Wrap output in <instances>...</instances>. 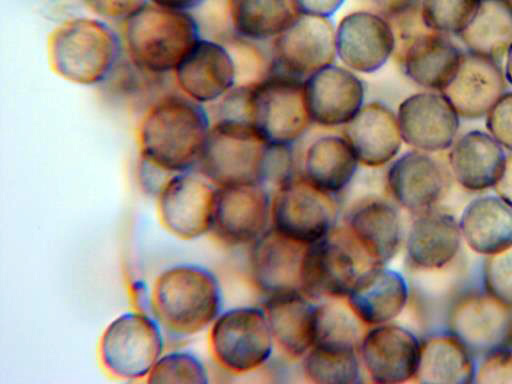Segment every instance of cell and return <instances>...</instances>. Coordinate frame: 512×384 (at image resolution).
<instances>
[{"label": "cell", "instance_id": "60d3db41", "mask_svg": "<svg viewBox=\"0 0 512 384\" xmlns=\"http://www.w3.org/2000/svg\"><path fill=\"white\" fill-rule=\"evenodd\" d=\"M474 383L512 384V346L483 355L476 364Z\"/></svg>", "mask_w": 512, "mask_h": 384}, {"label": "cell", "instance_id": "9c48e42d", "mask_svg": "<svg viewBox=\"0 0 512 384\" xmlns=\"http://www.w3.org/2000/svg\"><path fill=\"white\" fill-rule=\"evenodd\" d=\"M336 199L298 175L272 192L271 227L304 246L314 244L337 227Z\"/></svg>", "mask_w": 512, "mask_h": 384}, {"label": "cell", "instance_id": "ba28073f", "mask_svg": "<svg viewBox=\"0 0 512 384\" xmlns=\"http://www.w3.org/2000/svg\"><path fill=\"white\" fill-rule=\"evenodd\" d=\"M401 208L389 197L369 195L355 202L338 228L362 263L388 264L403 248Z\"/></svg>", "mask_w": 512, "mask_h": 384}, {"label": "cell", "instance_id": "4dcf8cb0", "mask_svg": "<svg viewBox=\"0 0 512 384\" xmlns=\"http://www.w3.org/2000/svg\"><path fill=\"white\" fill-rule=\"evenodd\" d=\"M458 222L462 241L476 254L486 257L512 245V204L497 193L471 200Z\"/></svg>", "mask_w": 512, "mask_h": 384}, {"label": "cell", "instance_id": "9a60e30c", "mask_svg": "<svg viewBox=\"0 0 512 384\" xmlns=\"http://www.w3.org/2000/svg\"><path fill=\"white\" fill-rule=\"evenodd\" d=\"M421 339L395 322L367 327L358 345L363 372L370 382L402 384L414 382Z\"/></svg>", "mask_w": 512, "mask_h": 384}, {"label": "cell", "instance_id": "ab89813d", "mask_svg": "<svg viewBox=\"0 0 512 384\" xmlns=\"http://www.w3.org/2000/svg\"><path fill=\"white\" fill-rule=\"evenodd\" d=\"M482 275L484 290L512 307V245L486 256Z\"/></svg>", "mask_w": 512, "mask_h": 384}, {"label": "cell", "instance_id": "c3c4849f", "mask_svg": "<svg viewBox=\"0 0 512 384\" xmlns=\"http://www.w3.org/2000/svg\"><path fill=\"white\" fill-rule=\"evenodd\" d=\"M504 75L506 81L512 85V44L509 46L505 53Z\"/></svg>", "mask_w": 512, "mask_h": 384}, {"label": "cell", "instance_id": "1f68e13d", "mask_svg": "<svg viewBox=\"0 0 512 384\" xmlns=\"http://www.w3.org/2000/svg\"><path fill=\"white\" fill-rule=\"evenodd\" d=\"M473 354L452 333L439 332L421 340L415 381L422 384L474 383Z\"/></svg>", "mask_w": 512, "mask_h": 384}, {"label": "cell", "instance_id": "d6986e66", "mask_svg": "<svg viewBox=\"0 0 512 384\" xmlns=\"http://www.w3.org/2000/svg\"><path fill=\"white\" fill-rule=\"evenodd\" d=\"M403 143L411 149L440 153L457 137L460 116L440 91H421L403 99L396 110Z\"/></svg>", "mask_w": 512, "mask_h": 384}, {"label": "cell", "instance_id": "d590c367", "mask_svg": "<svg viewBox=\"0 0 512 384\" xmlns=\"http://www.w3.org/2000/svg\"><path fill=\"white\" fill-rule=\"evenodd\" d=\"M366 328L350 309L345 299L317 301L314 344H334L358 348Z\"/></svg>", "mask_w": 512, "mask_h": 384}, {"label": "cell", "instance_id": "6da1fadb", "mask_svg": "<svg viewBox=\"0 0 512 384\" xmlns=\"http://www.w3.org/2000/svg\"><path fill=\"white\" fill-rule=\"evenodd\" d=\"M212 123L203 104L182 95L158 99L139 131L141 157L173 173L198 166Z\"/></svg>", "mask_w": 512, "mask_h": 384}, {"label": "cell", "instance_id": "681fc988", "mask_svg": "<svg viewBox=\"0 0 512 384\" xmlns=\"http://www.w3.org/2000/svg\"><path fill=\"white\" fill-rule=\"evenodd\" d=\"M510 10L512 11V0H505Z\"/></svg>", "mask_w": 512, "mask_h": 384}, {"label": "cell", "instance_id": "7c38bea8", "mask_svg": "<svg viewBox=\"0 0 512 384\" xmlns=\"http://www.w3.org/2000/svg\"><path fill=\"white\" fill-rule=\"evenodd\" d=\"M335 28L332 18L298 14L272 40L269 69L305 80L335 63Z\"/></svg>", "mask_w": 512, "mask_h": 384}, {"label": "cell", "instance_id": "ee69618b", "mask_svg": "<svg viewBox=\"0 0 512 384\" xmlns=\"http://www.w3.org/2000/svg\"><path fill=\"white\" fill-rule=\"evenodd\" d=\"M298 14L333 18L347 0H291Z\"/></svg>", "mask_w": 512, "mask_h": 384}, {"label": "cell", "instance_id": "5b68a950", "mask_svg": "<svg viewBox=\"0 0 512 384\" xmlns=\"http://www.w3.org/2000/svg\"><path fill=\"white\" fill-rule=\"evenodd\" d=\"M52 57L58 73L71 81L103 84L121 60V42L104 23L79 20L55 34Z\"/></svg>", "mask_w": 512, "mask_h": 384}, {"label": "cell", "instance_id": "7a4b0ae2", "mask_svg": "<svg viewBox=\"0 0 512 384\" xmlns=\"http://www.w3.org/2000/svg\"><path fill=\"white\" fill-rule=\"evenodd\" d=\"M156 320L168 332L189 336L210 327L222 311V289L207 267L179 263L164 269L152 288Z\"/></svg>", "mask_w": 512, "mask_h": 384}, {"label": "cell", "instance_id": "e575fe53", "mask_svg": "<svg viewBox=\"0 0 512 384\" xmlns=\"http://www.w3.org/2000/svg\"><path fill=\"white\" fill-rule=\"evenodd\" d=\"M300 361L303 376L316 384H359L365 377L358 348L352 346L314 344Z\"/></svg>", "mask_w": 512, "mask_h": 384}, {"label": "cell", "instance_id": "d6a6232c", "mask_svg": "<svg viewBox=\"0 0 512 384\" xmlns=\"http://www.w3.org/2000/svg\"><path fill=\"white\" fill-rule=\"evenodd\" d=\"M227 15L236 38L273 40L298 15L291 0H227Z\"/></svg>", "mask_w": 512, "mask_h": 384}, {"label": "cell", "instance_id": "3957f363", "mask_svg": "<svg viewBox=\"0 0 512 384\" xmlns=\"http://www.w3.org/2000/svg\"><path fill=\"white\" fill-rule=\"evenodd\" d=\"M201 38L199 25L189 12L144 4L126 19L128 57L154 74L174 72Z\"/></svg>", "mask_w": 512, "mask_h": 384}, {"label": "cell", "instance_id": "603a6c76", "mask_svg": "<svg viewBox=\"0 0 512 384\" xmlns=\"http://www.w3.org/2000/svg\"><path fill=\"white\" fill-rule=\"evenodd\" d=\"M410 299L406 277L388 264L370 265L358 275L345 301L366 327L394 322Z\"/></svg>", "mask_w": 512, "mask_h": 384}, {"label": "cell", "instance_id": "ffe728a7", "mask_svg": "<svg viewBox=\"0 0 512 384\" xmlns=\"http://www.w3.org/2000/svg\"><path fill=\"white\" fill-rule=\"evenodd\" d=\"M216 190L217 186L200 172L174 175L158 196L163 225L187 240L212 231Z\"/></svg>", "mask_w": 512, "mask_h": 384}, {"label": "cell", "instance_id": "5bb4252c", "mask_svg": "<svg viewBox=\"0 0 512 384\" xmlns=\"http://www.w3.org/2000/svg\"><path fill=\"white\" fill-rule=\"evenodd\" d=\"M397 41L394 25L370 9L345 14L335 28L337 60L357 74L380 70L395 53Z\"/></svg>", "mask_w": 512, "mask_h": 384}, {"label": "cell", "instance_id": "8992f818", "mask_svg": "<svg viewBox=\"0 0 512 384\" xmlns=\"http://www.w3.org/2000/svg\"><path fill=\"white\" fill-rule=\"evenodd\" d=\"M303 82L268 69L252 84V124L266 143L295 145L309 130Z\"/></svg>", "mask_w": 512, "mask_h": 384}, {"label": "cell", "instance_id": "52a82bcc", "mask_svg": "<svg viewBox=\"0 0 512 384\" xmlns=\"http://www.w3.org/2000/svg\"><path fill=\"white\" fill-rule=\"evenodd\" d=\"M266 145L252 124L215 121L197 167L216 186L261 184Z\"/></svg>", "mask_w": 512, "mask_h": 384}, {"label": "cell", "instance_id": "7dc6e473", "mask_svg": "<svg viewBox=\"0 0 512 384\" xmlns=\"http://www.w3.org/2000/svg\"><path fill=\"white\" fill-rule=\"evenodd\" d=\"M152 4L181 12H189L204 3L206 0H150Z\"/></svg>", "mask_w": 512, "mask_h": 384}, {"label": "cell", "instance_id": "8fae6325", "mask_svg": "<svg viewBox=\"0 0 512 384\" xmlns=\"http://www.w3.org/2000/svg\"><path fill=\"white\" fill-rule=\"evenodd\" d=\"M452 179L448 162L437 153L415 149L399 154L385 171L388 197L412 216L438 207Z\"/></svg>", "mask_w": 512, "mask_h": 384}, {"label": "cell", "instance_id": "4316f807", "mask_svg": "<svg viewBox=\"0 0 512 384\" xmlns=\"http://www.w3.org/2000/svg\"><path fill=\"white\" fill-rule=\"evenodd\" d=\"M343 128L361 166L386 167L400 154L403 140L396 111L383 101L366 102Z\"/></svg>", "mask_w": 512, "mask_h": 384}, {"label": "cell", "instance_id": "cb8c5ba5", "mask_svg": "<svg viewBox=\"0 0 512 384\" xmlns=\"http://www.w3.org/2000/svg\"><path fill=\"white\" fill-rule=\"evenodd\" d=\"M402 71L413 83L442 91L454 77L463 52L447 35L419 27L402 36Z\"/></svg>", "mask_w": 512, "mask_h": 384}, {"label": "cell", "instance_id": "f6af8a7d", "mask_svg": "<svg viewBox=\"0 0 512 384\" xmlns=\"http://www.w3.org/2000/svg\"><path fill=\"white\" fill-rule=\"evenodd\" d=\"M95 11L110 17L127 19L146 4L143 0H86Z\"/></svg>", "mask_w": 512, "mask_h": 384}, {"label": "cell", "instance_id": "f1b7e54d", "mask_svg": "<svg viewBox=\"0 0 512 384\" xmlns=\"http://www.w3.org/2000/svg\"><path fill=\"white\" fill-rule=\"evenodd\" d=\"M359 166L356 153L343 133H328L307 145L300 175L317 189L338 197L353 182Z\"/></svg>", "mask_w": 512, "mask_h": 384}, {"label": "cell", "instance_id": "b9f144b4", "mask_svg": "<svg viewBox=\"0 0 512 384\" xmlns=\"http://www.w3.org/2000/svg\"><path fill=\"white\" fill-rule=\"evenodd\" d=\"M486 128L504 149L512 152V91L502 94L488 111Z\"/></svg>", "mask_w": 512, "mask_h": 384}, {"label": "cell", "instance_id": "30bf717a", "mask_svg": "<svg viewBox=\"0 0 512 384\" xmlns=\"http://www.w3.org/2000/svg\"><path fill=\"white\" fill-rule=\"evenodd\" d=\"M160 323L141 312H125L106 327L100 355L112 375L136 380L147 377L163 354L164 339Z\"/></svg>", "mask_w": 512, "mask_h": 384}, {"label": "cell", "instance_id": "e0dca14e", "mask_svg": "<svg viewBox=\"0 0 512 384\" xmlns=\"http://www.w3.org/2000/svg\"><path fill=\"white\" fill-rule=\"evenodd\" d=\"M271 204L263 184L217 186L212 232L229 245L250 246L271 227Z\"/></svg>", "mask_w": 512, "mask_h": 384}, {"label": "cell", "instance_id": "277c9868", "mask_svg": "<svg viewBox=\"0 0 512 384\" xmlns=\"http://www.w3.org/2000/svg\"><path fill=\"white\" fill-rule=\"evenodd\" d=\"M214 359L227 372L253 373L271 360L276 344L263 306L222 310L210 326Z\"/></svg>", "mask_w": 512, "mask_h": 384}, {"label": "cell", "instance_id": "8d00e7d4", "mask_svg": "<svg viewBox=\"0 0 512 384\" xmlns=\"http://www.w3.org/2000/svg\"><path fill=\"white\" fill-rule=\"evenodd\" d=\"M482 0H420L423 26L444 35H459L472 21Z\"/></svg>", "mask_w": 512, "mask_h": 384}, {"label": "cell", "instance_id": "f546056e", "mask_svg": "<svg viewBox=\"0 0 512 384\" xmlns=\"http://www.w3.org/2000/svg\"><path fill=\"white\" fill-rule=\"evenodd\" d=\"M272 334L285 356L301 360L315 343L317 301L302 292L267 297L262 305Z\"/></svg>", "mask_w": 512, "mask_h": 384}, {"label": "cell", "instance_id": "ac0fdd59", "mask_svg": "<svg viewBox=\"0 0 512 384\" xmlns=\"http://www.w3.org/2000/svg\"><path fill=\"white\" fill-rule=\"evenodd\" d=\"M312 125L323 128L346 126L366 103V87L359 76L342 64H329L303 82Z\"/></svg>", "mask_w": 512, "mask_h": 384}, {"label": "cell", "instance_id": "44dd1931", "mask_svg": "<svg viewBox=\"0 0 512 384\" xmlns=\"http://www.w3.org/2000/svg\"><path fill=\"white\" fill-rule=\"evenodd\" d=\"M462 242L458 220L436 207L412 216L403 248L412 270L437 272L455 263Z\"/></svg>", "mask_w": 512, "mask_h": 384}, {"label": "cell", "instance_id": "f35d334b", "mask_svg": "<svg viewBox=\"0 0 512 384\" xmlns=\"http://www.w3.org/2000/svg\"><path fill=\"white\" fill-rule=\"evenodd\" d=\"M294 147L287 144L266 145L261 184L272 192L298 176Z\"/></svg>", "mask_w": 512, "mask_h": 384}, {"label": "cell", "instance_id": "7402d4cb", "mask_svg": "<svg viewBox=\"0 0 512 384\" xmlns=\"http://www.w3.org/2000/svg\"><path fill=\"white\" fill-rule=\"evenodd\" d=\"M174 73L183 94L201 104L217 102L238 83L234 54L222 43L204 38Z\"/></svg>", "mask_w": 512, "mask_h": 384}, {"label": "cell", "instance_id": "bcb514c9", "mask_svg": "<svg viewBox=\"0 0 512 384\" xmlns=\"http://www.w3.org/2000/svg\"><path fill=\"white\" fill-rule=\"evenodd\" d=\"M494 190L512 204V152L506 157L504 171Z\"/></svg>", "mask_w": 512, "mask_h": 384}, {"label": "cell", "instance_id": "d4e9b609", "mask_svg": "<svg viewBox=\"0 0 512 384\" xmlns=\"http://www.w3.org/2000/svg\"><path fill=\"white\" fill-rule=\"evenodd\" d=\"M249 247L251 279L264 298L302 292L301 269L306 246L270 227Z\"/></svg>", "mask_w": 512, "mask_h": 384}, {"label": "cell", "instance_id": "4fadbf2b", "mask_svg": "<svg viewBox=\"0 0 512 384\" xmlns=\"http://www.w3.org/2000/svg\"><path fill=\"white\" fill-rule=\"evenodd\" d=\"M448 328L474 355L512 346V307L487 291L458 296L448 312Z\"/></svg>", "mask_w": 512, "mask_h": 384}, {"label": "cell", "instance_id": "74e56055", "mask_svg": "<svg viewBox=\"0 0 512 384\" xmlns=\"http://www.w3.org/2000/svg\"><path fill=\"white\" fill-rule=\"evenodd\" d=\"M147 382L206 384L209 374L202 360L194 353L174 351L161 355L148 374Z\"/></svg>", "mask_w": 512, "mask_h": 384}, {"label": "cell", "instance_id": "83f0119b", "mask_svg": "<svg viewBox=\"0 0 512 384\" xmlns=\"http://www.w3.org/2000/svg\"><path fill=\"white\" fill-rule=\"evenodd\" d=\"M504 148L488 132L472 130L456 138L447 162L453 179L465 190L482 192L496 186L505 168Z\"/></svg>", "mask_w": 512, "mask_h": 384}, {"label": "cell", "instance_id": "2e32d148", "mask_svg": "<svg viewBox=\"0 0 512 384\" xmlns=\"http://www.w3.org/2000/svg\"><path fill=\"white\" fill-rule=\"evenodd\" d=\"M365 267L336 227L326 238L306 246L301 291L314 301L345 299Z\"/></svg>", "mask_w": 512, "mask_h": 384}, {"label": "cell", "instance_id": "484cf974", "mask_svg": "<svg viewBox=\"0 0 512 384\" xmlns=\"http://www.w3.org/2000/svg\"><path fill=\"white\" fill-rule=\"evenodd\" d=\"M506 78L498 61L478 53L462 54L458 69L441 91L460 117L486 116L505 93Z\"/></svg>", "mask_w": 512, "mask_h": 384}, {"label": "cell", "instance_id": "7bdbcfd3", "mask_svg": "<svg viewBox=\"0 0 512 384\" xmlns=\"http://www.w3.org/2000/svg\"><path fill=\"white\" fill-rule=\"evenodd\" d=\"M370 10L387 18L395 27H402L419 16L420 0H368Z\"/></svg>", "mask_w": 512, "mask_h": 384}, {"label": "cell", "instance_id": "836d02e7", "mask_svg": "<svg viewBox=\"0 0 512 384\" xmlns=\"http://www.w3.org/2000/svg\"><path fill=\"white\" fill-rule=\"evenodd\" d=\"M468 51L498 61L512 44V11L505 0H482L469 25L458 35Z\"/></svg>", "mask_w": 512, "mask_h": 384}]
</instances>
